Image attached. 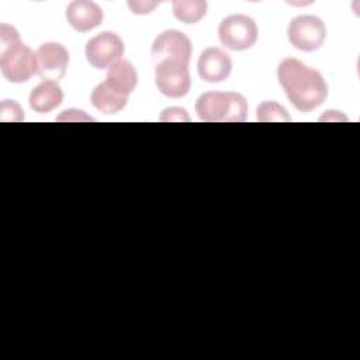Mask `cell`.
Returning a JSON list of instances; mask_svg holds the SVG:
<instances>
[{"mask_svg":"<svg viewBox=\"0 0 360 360\" xmlns=\"http://www.w3.org/2000/svg\"><path fill=\"white\" fill-rule=\"evenodd\" d=\"M66 20L76 31L86 32L101 24L103 10L94 1L75 0L66 8Z\"/></svg>","mask_w":360,"mask_h":360,"instance_id":"8fae6325","label":"cell"},{"mask_svg":"<svg viewBox=\"0 0 360 360\" xmlns=\"http://www.w3.org/2000/svg\"><path fill=\"white\" fill-rule=\"evenodd\" d=\"M257 120L260 122L271 121H290L287 110L276 101H263L257 107Z\"/></svg>","mask_w":360,"mask_h":360,"instance_id":"2e32d148","label":"cell"},{"mask_svg":"<svg viewBox=\"0 0 360 360\" xmlns=\"http://www.w3.org/2000/svg\"><path fill=\"white\" fill-rule=\"evenodd\" d=\"M0 69L11 83H22L37 75L35 52L27 46L18 31L8 24H0Z\"/></svg>","mask_w":360,"mask_h":360,"instance_id":"7a4b0ae2","label":"cell"},{"mask_svg":"<svg viewBox=\"0 0 360 360\" xmlns=\"http://www.w3.org/2000/svg\"><path fill=\"white\" fill-rule=\"evenodd\" d=\"M158 90L170 98L184 97L191 86L188 63L176 59H162L155 63Z\"/></svg>","mask_w":360,"mask_h":360,"instance_id":"277c9868","label":"cell"},{"mask_svg":"<svg viewBox=\"0 0 360 360\" xmlns=\"http://www.w3.org/2000/svg\"><path fill=\"white\" fill-rule=\"evenodd\" d=\"M62 100L63 91L60 86L52 80H42L31 90L28 97L30 107L39 114L51 112L62 104Z\"/></svg>","mask_w":360,"mask_h":360,"instance_id":"4fadbf2b","label":"cell"},{"mask_svg":"<svg viewBox=\"0 0 360 360\" xmlns=\"http://www.w3.org/2000/svg\"><path fill=\"white\" fill-rule=\"evenodd\" d=\"M290 44L304 52L319 49L326 38V27L319 17L298 15L291 20L287 30Z\"/></svg>","mask_w":360,"mask_h":360,"instance_id":"8992f818","label":"cell"},{"mask_svg":"<svg viewBox=\"0 0 360 360\" xmlns=\"http://www.w3.org/2000/svg\"><path fill=\"white\" fill-rule=\"evenodd\" d=\"M84 53L91 66L103 70L121 59L124 42L115 32L104 31L87 41Z\"/></svg>","mask_w":360,"mask_h":360,"instance_id":"52a82bcc","label":"cell"},{"mask_svg":"<svg viewBox=\"0 0 360 360\" xmlns=\"http://www.w3.org/2000/svg\"><path fill=\"white\" fill-rule=\"evenodd\" d=\"M194 108L205 122H242L248 115V101L236 91H207L197 98Z\"/></svg>","mask_w":360,"mask_h":360,"instance_id":"3957f363","label":"cell"},{"mask_svg":"<svg viewBox=\"0 0 360 360\" xmlns=\"http://www.w3.org/2000/svg\"><path fill=\"white\" fill-rule=\"evenodd\" d=\"M104 83L115 93L128 97L136 87L138 73L131 62L120 59L108 68Z\"/></svg>","mask_w":360,"mask_h":360,"instance_id":"7c38bea8","label":"cell"},{"mask_svg":"<svg viewBox=\"0 0 360 360\" xmlns=\"http://www.w3.org/2000/svg\"><path fill=\"white\" fill-rule=\"evenodd\" d=\"M188 120L190 118H188L186 110L180 108V107L166 108L160 115V121H188Z\"/></svg>","mask_w":360,"mask_h":360,"instance_id":"ac0fdd59","label":"cell"},{"mask_svg":"<svg viewBox=\"0 0 360 360\" xmlns=\"http://www.w3.org/2000/svg\"><path fill=\"white\" fill-rule=\"evenodd\" d=\"M69 63L68 49L58 42H45L35 51L37 75L42 80H60Z\"/></svg>","mask_w":360,"mask_h":360,"instance_id":"ba28073f","label":"cell"},{"mask_svg":"<svg viewBox=\"0 0 360 360\" xmlns=\"http://www.w3.org/2000/svg\"><path fill=\"white\" fill-rule=\"evenodd\" d=\"M221 44L231 51H245L257 41V25L253 18L245 14L225 17L218 27Z\"/></svg>","mask_w":360,"mask_h":360,"instance_id":"5b68a950","label":"cell"},{"mask_svg":"<svg viewBox=\"0 0 360 360\" xmlns=\"http://www.w3.org/2000/svg\"><path fill=\"white\" fill-rule=\"evenodd\" d=\"M150 53L155 63L162 59H176L188 63L193 46L190 38L181 31L166 30L155 38Z\"/></svg>","mask_w":360,"mask_h":360,"instance_id":"9c48e42d","label":"cell"},{"mask_svg":"<svg viewBox=\"0 0 360 360\" xmlns=\"http://www.w3.org/2000/svg\"><path fill=\"white\" fill-rule=\"evenodd\" d=\"M0 118L3 121H22L24 114L18 103L14 100H3L0 105Z\"/></svg>","mask_w":360,"mask_h":360,"instance_id":"e0dca14e","label":"cell"},{"mask_svg":"<svg viewBox=\"0 0 360 360\" xmlns=\"http://www.w3.org/2000/svg\"><path fill=\"white\" fill-rule=\"evenodd\" d=\"M172 7L174 17L184 24H195L207 13V1L204 0H174Z\"/></svg>","mask_w":360,"mask_h":360,"instance_id":"9a60e30c","label":"cell"},{"mask_svg":"<svg viewBox=\"0 0 360 360\" xmlns=\"http://www.w3.org/2000/svg\"><path fill=\"white\" fill-rule=\"evenodd\" d=\"M159 3L156 1H128V7L134 14H148L150 13Z\"/></svg>","mask_w":360,"mask_h":360,"instance_id":"d6986e66","label":"cell"},{"mask_svg":"<svg viewBox=\"0 0 360 360\" xmlns=\"http://www.w3.org/2000/svg\"><path fill=\"white\" fill-rule=\"evenodd\" d=\"M90 101L96 110L105 115H111L120 112L127 105L128 97L115 93L103 82L97 84L91 91Z\"/></svg>","mask_w":360,"mask_h":360,"instance_id":"5bb4252c","label":"cell"},{"mask_svg":"<svg viewBox=\"0 0 360 360\" xmlns=\"http://www.w3.org/2000/svg\"><path fill=\"white\" fill-rule=\"evenodd\" d=\"M232 70V60L229 55L217 46L204 49L197 62L198 76L208 83L224 82Z\"/></svg>","mask_w":360,"mask_h":360,"instance_id":"30bf717a","label":"cell"},{"mask_svg":"<svg viewBox=\"0 0 360 360\" xmlns=\"http://www.w3.org/2000/svg\"><path fill=\"white\" fill-rule=\"evenodd\" d=\"M277 79L290 103L302 112L318 108L328 97V84L323 76L301 60L287 58L277 68Z\"/></svg>","mask_w":360,"mask_h":360,"instance_id":"6da1fadb","label":"cell"}]
</instances>
